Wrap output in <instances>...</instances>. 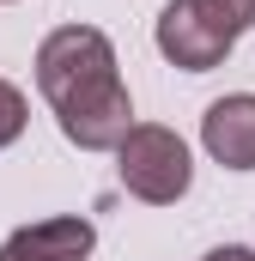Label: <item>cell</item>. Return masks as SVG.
<instances>
[{
	"mask_svg": "<svg viewBox=\"0 0 255 261\" xmlns=\"http://www.w3.org/2000/svg\"><path fill=\"white\" fill-rule=\"evenodd\" d=\"M37 91L49 97L61 134L79 152H116L134 134V97L116 73V49L97 24H61L43 37Z\"/></svg>",
	"mask_w": 255,
	"mask_h": 261,
	"instance_id": "6da1fadb",
	"label": "cell"
},
{
	"mask_svg": "<svg viewBox=\"0 0 255 261\" xmlns=\"http://www.w3.org/2000/svg\"><path fill=\"white\" fill-rule=\"evenodd\" d=\"M116 170H122V189L134 200H146V206H170V200L189 195V182H194L183 134L158 128V122H134V134L116 146Z\"/></svg>",
	"mask_w": 255,
	"mask_h": 261,
	"instance_id": "7a4b0ae2",
	"label": "cell"
},
{
	"mask_svg": "<svg viewBox=\"0 0 255 261\" xmlns=\"http://www.w3.org/2000/svg\"><path fill=\"white\" fill-rule=\"evenodd\" d=\"M152 43H158V55L170 67H183V73H207V67H219L231 55V37L194 6V0H170L164 12H158V31H152Z\"/></svg>",
	"mask_w": 255,
	"mask_h": 261,
	"instance_id": "3957f363",
	"label": "cell"
},
{
	"mask_svg": "<svg viewBox=\"0 0 255 261\" xmlns=\"http://www.w3.org/2000/svg\"><path fill=\"white\" fill-rule=\"evenodd\" d=\"M200 146H207L213 164H225V170H255V91H231V97L207 103V116H200Z\"/></svg>",
	"mask_w": 255,
	"mask_h": 261,
	"instance_id": "277c9868",
	"label": "cell"
},
{
	"mask_svg": "<svg viewBox=\"0 0 255 261\" xmlns=\"http://www.w3.org/2000/svg\"><path fill=\"white\" fill-rule=\"evenodd\" d=\"M97 243L91 219H37L0 243V261H85Z\"/></svg>",
	"mask_w": 255,
	"mask_h": 261,
	"instance_id": "5b68a950",
	"label": "cell"
},
{
	"mask_svg": "<svg viewBox=\"0 0 255 261\" xmlns=\"http://www.w3.org/2000/svg\"><path fill=\"white\" fill-rule=\"evenodd\" d=\"M194 6H200V12H207V18L231 37V43H237V37L255 24V0H194Z\"/></svg>",
	"mask_w": 255,
	"mask_h": 261,
	"instance_id": "8992f818",
	"label": "cell"
},
{
	"mask_svg": "<svg viewBox=\"0 0 255 261\" xmlns=\"http://www.w3.org/2000/svg\"><path fill=\"white\" fill-rule=\"evenodd\" d=\"M24 122H31V103H24V91L12 85V79H0V152L24 134Z\"/></svg>",
	"mask_w": 255,
	"mask_h": 261,
	"instance_id": "52a82bcc",
	"label": "cell"
},
{
	"mask_svg": "<svg viewBox=\"0 0 255 261\" xmlns=\"http://www.w3.org/2000/svg\"><path fill=\"white\" fill-rule=\"evenodd\" d=\"M207 261H255V249H243V243H225V249H213Z\"/></svg>",
	"mask_w": 255,
	"mask_h": 261,
	"instance_id": "ba28073f",
	"label": "cell"
}]
</instances>
